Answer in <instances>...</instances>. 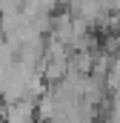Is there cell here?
Wrapping results in <instances>:
<instances>
[{
	"mask_svg": "<svg viewBox=\"0 0 120 123\" xmlns=\"http://www.w3.org/2000/svg\"><path fill=\"white\" fill-rule=\"evenodd\" d=\"M3 123H37V103L23 97L3 106Z\"/></svg>",
	"mask_w": 120,
	"mask_h": 123,
	"instance_id": "obj_1",
	"label": "cell"
}]
</instances>
